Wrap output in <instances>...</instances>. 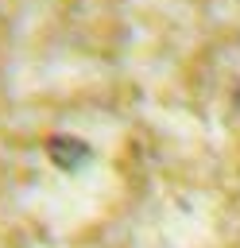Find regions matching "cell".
Segmentation results:
<instances>
[{
  "label": "cell",
  "mask_w": 240,
  "mask_h": 248,
  "mask_svg": "<svg viewBox=\"0 0 240 248\" xmlns=\"http://www.w3.org/2000/svg\"><path fill=\"white\" fill-rule=\"evenodd\" d=\"M46 151H50V159H54L58 167H70V170L89 159V147H85L81 140H66V136H54V140L46 143Z\"/></svg>",
  "instance_id": "obj_1"
}]
</instances>
